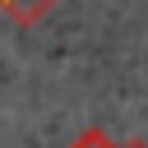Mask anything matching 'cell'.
<instances>
[{
	"instance_id": "cell-1",
	"label": "cell",
	"mask_w": 148,
	"mask_h": 148,
	"mask_svg": "<svg viewBox=\"0 0 148 148\" xmlns=\"http://www.w3.org/2000/svg\"><path fill=\"white\" fill-rule=\"evenodd\" d=\"M56 5H60V0H0V9H5L9 23H18V28H37Z\"/></svg>"
},
{
	"instance_id": "cell-2",
	"label": "cell",
	"mask_w": 148,
	"mask_h": 148,
	"mask_svg": "<svg viewBox=\"0 0 148 148\" xmlns=\"http://www.w3.org/2000/svg\"><path fill=\"white\" fill-rule=\"evenodd\" d=\"M69 148H120V143H116V139H111L106 130H97V125H88V130H83V134H79V139L69 143Z\"/></svg>"
},
{
	"instance_id": "cell-3",
	"label": "cell",
	"mask_w": 148,
	"mask_h": 148,
	"mask_svg": "<svg viewBox=\"0 0 148 148\" xmlns=\"http://www.w3.org/2000/svg\"><path fill=\"white\" fill-rule=\"evenodd\" d=\"M120 148H148V139H125Z\"/></svg>"
}]
</instances>
